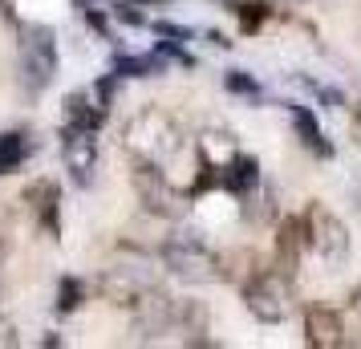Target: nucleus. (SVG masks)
<instances>
[{"label": "nucleus", "mask_w": 361, "mask_h": 349, "mask_svg": "<svg viewBox=\"0 0 361 349\" xmlns=\"http://www.w3.org/2000/svg\"><path fill=\"white\" fill-rule=\"evenodd\" d=\"M118 147L134 166H171L187 147V130L171 110L142 106L126 118V126L118 134Z\"/></svg>", "instance_id": "1"}, {"label": "nucleus", "mask_w": 361, "mask_h": 349, "mask_svg": "<svg viewBox=\"0 0 361 349\" xmlns=\"http://www.w3.org/2000/svg\"><path fill=\"white\" fill-rule=\"evenodd\" d=\"M17 73L20 90L37 98L57 78V33L41 20H17Z\"/></svg>", "instance_id": "2"}, {"label": "nucleus", "mask_w": 361, "mask_h": 349, "mask_svg": "<svg viewBox=\"0 0 361 349\" xmlns=\"http://www.w3.org/2000/svg\"><path fill=\"white\" fill-rule=\"evenodd\" d=\"M159 264L183 284H215L219 281V252L203 244L195 232H171L159 244Z\"/></svg>", "instance_id": "3"}, {"label": "nucleus", "mask_w": 361, "mask_h": 349, "mask_svg": "<svg viewBox=\"0 0 361 349\" xmlns=\"http://www.w3.org/2000/svg\"><path fill=\"white\" fill-rule=\"evenodd\" d=\"M130 187H134V200L138 207L147 212L150 219H163V224H179L187 212H191V191H183L166 166H134L130 171Z\"/></svg>", "instance_id": "4"}, {"label": "nucleus", "mask_w": 361, "mask_h": 349, "mask_svg": "<svg viewBox=\"0 0 361 349\" xmlns=\"http://www.w3.org/2000/svg\"><path fill=\"white\" fill-rule=\"evenodd\" d=\"M240 300H244V309L252 321H260V325H280V321H288L293 313V276H284L276 264L272 268H260L252 281L240 284Z\"/></svg>", "instance_id": "5"}, {"label": "nucleus", "mask_w": 361, "mask_h": 349, "mask_svg": "<svg viewBox=\"0 0 361 349\" xmlns=\"http://www.w3.org/2000/svg\"><path fill=\"white\" fill-rule=\"evenodd\" d=\"M159 281V272L150 268V256L142 252H130L126 260H114L110 268H102V276L94 281L98 288V297L110 305V309H122V313H130L134 300L147 293L150 284Z\"/></svg>", "instance_id": "6"}, {"label": "nucleus", "mask_w": 361, "mask_h": 349, "mask_svg": "<svg viewBox=\"0 0 361 349\" xmlns=\"http://www.w3.org/2000/svg\"><path fill=\"white\" fill-rule=\"evenodd\" d=\"M300 219H305V235H309V256H317L325 268H341L353 252V235L345 228V219L329 212L325 203H309Z\"/></svg>", "instance_id": "7"}, {"label": "nucleus", "mask_w": 361, "mask_h": 349, "mask_svg": "<svg viewBox=\"0 0 361 349\" xmlns=\"http://www.w3.org/2000/svg\"><path fill=\"white\" fill-rule=\"evenodd\" d=\"M61 163H66V175L73 187H94V175H98V130H90V126H69L61 122Z\"/></svg>", "instance_id": "8"}, {"label": "nucleus", "mask_w": 361, "mask_h": 349, "mask_svg": "<svg viewBox=\"0 0 361 349\" xmlns=\"http://www.w3.org/2000/svg\"><path fill=\"white\" fill-rule=\"evenodd\" d=\"M175 300L179 297H175L171 288H163L159 281L150 284L130 309L134 337H138V341H163L166 333H171V325H175Z\"/></svg>", "instance_id": "9"}, {"label": "nucleus", "mask_w": 361, "mask_h": 349, "mask_svg": "<svg viewBox=\"0 0 361 349\" xmlns=\"http://www.w3.org/2000/svg\"><path fill=\"white\" fill-rule=\"evenodd\" d=\"M118 73H106L94 85H82L66 98V122L69 126H90V130H102L106 118H110V106H114V90H118Z\"/></svg>", "instance_id": "10"}, {"label": "nucleus", "mask_w": 361, "mask_h": 349, "mask_svg": "<svg viewBox=\"0 0 361 349\" xmlns=\"http://www.w3.org/2000/svg\"><path fill=\"white\" fill-rule=\"evenodd\" d=\"M272 260H276V268L284 272V276H293L300 272V264H305V256H309V235H305V219L300 216H284L280 212L276 224H272Z\"/></svg>", "instance_id": "11"}, {"label": "nucleus", "mask_w": 361, "mask_h": 349, "mask_svg": "<svg viewBox=\"0 0 361 349\" xmlns=\"http://www.w3.org/2000/svg\"><path fill=\"white\" fill-rule=\"evenodd\" d=\"M300 333L309 349H341L349 345V325H345L341 309L333 305H309L300 317Z\"/></svg>", "instance_id": "12"}, {"label": "nucleus", "mask_w": 361, "mask_h": 349, "mask_svg": "<svg viewBox=\"0 0 361 349\" xmlns=\"http://www.w3.org/2000/svg\"><path fill=\"white\" fill-rule=\"evenodd\" d=\"M20 203L29 207V216L45 240H61V187L53 179H33L20 191Z\"/></svg>", "instance_id": "13"}, {"label": "nucleus", "mask_w": 361, "mask_h": 349, "mask_svg": "<svg viewBox=\"0 0 361 349\" xmlns=\"http://www.w3.org/2000/svg\"><path fill=\"white\" fill-rule=\"evenodd\" d=\"M171 333L179 337V345L187 349H212V309H207V300H175V325Z\"/></svg>", "instance_id": "14"}, {"label": "nucleus", "mask_w": 361, "mask_h": 349, "mask_svg": "<svg viewBox=\"0 0 361 349\" xmlns=\"http://www.w3.org/2000/svg\"><path fill=\"white\" fill-rule=\"evenodd\" d=\"M288 118H293V130H296L300 147L309 150V154H317V159H333V154H337V150H333V142H329V134L321 130V118L312 114L309 106L293 102V106H288Z\"/></svg>", "instance_id": "15"}, {"label": "nucleus", "mask_w": 361, "mask_h": 349, "mask_svg": "<svg viewBox=\"0 0 361 349\" xmlns=\"http://www.w3.org/2000/svg\"><path fill=\"white\" fill-rule=\"evenodd\" d=\"M240 216H244V224H252V228H268V224H276V216H280L276 187L268 183V179H260L252 191H244V195H240Z\"/></svg>", "instance_id": "16"}, {"label": "nucleus", "mask_w": 361, "mask_h": 349, "mask_svg": "<svg viewBox=\"0 0 361 349\" xmlns=\"http://www.w3.org/2000/svg\"><path fill=\"white\" fill-rule=\"evenodd\" d=\"M260 268H264V260L252 248H231V252H224V256H219V281L240 288V284L252 281Z\"/></svg>", "instance_id": "17"}, {"label": "nucleus", "mask_w": 361, "mask_h": 349, "mask_svg": "<svg viewBox=\"0 0 361 349\" xmlns=\"http://www.w3.org/2000/svg\"><path fill=\"white\" fill-rule=\"evenodd\" d=\"M33 154V134L29 130H0V175H17Z\"/></svg>", "instance_id": "18"}, {"label": "nucleus", "mask_w": 361, "mask_h": 349, "mask_svg": "<svg viewBox=\"0 0 361 349\" xmlns=\"http://www.w3.org/2000/svg\"><path fill=\"white\" fill-rule=\"evenodd\" d=\"M260 179H264V175H260V159L240 150V159H235V163L224 171V191L240 200V195H244V191H252V187L260 183Z\"/></svg>", "instance_id": "19"}, {"label": "nucleus", "mask_w": 361, "mask_h": 349, "mask_svg": "<svg viewBox=\"0 0 361 349\" xmlns=\"http://www.w3.org/2000/svg\"><path fill=\"white\" fill-rule=\"evenodd\" d=\"M114 73L118 78H163L166 73V57L159 49L154 53H126L114 61Z\"/></svg>", "instance_id": "20"}, {"label": "nucleus", "mask_w": 361, "mask_h": 349, "mask_svg": "<svg viewBox=\"0 0 361 349\" xmlns=\"http://www.w3.org/2000/svg\"><path fill=\"white\" fill-rule=\"evenodd\" d=\"M85 300H90V284H85L82 276H61V281H57V293H53V309H57L61 317L78 313Z\"/></svg>", "instance_id": "21"}, {"label": "nucleus", "mask_w": 361, "mask_h": 349, "mask_svg": "<svg viewBox=\"0 0 361 349\" xmlns=\"http://www.w3.org/2000/svg\"><path fill=\"white\" fill-rule=\"evenodd\" d=\"M231 13L240 17L244 33H260L264 25H268V17H272V8H268L264 0H235V4H231Z\"/></svg>", "instance_id": "22"}, {"label": "nucleus", "mask_w": 361, "mask_h": 349, "mask_svg": "<svg viewBox=\"0 0 361 349\" xmlns=\"http://www.w3.org/2000/svg\"><path fill=\"white\" fill-rule=\"evenodd\" d=\"M224 90H228V94H235V98L252 102V106H256V102L264 98L260 82H256L252 73H244V69H228V73H224Z\"/></svg>", "instance_id": "23"}, {"label": "nucleus", "mask_w": 361, "mask_h": 349, "mask_svg": "<svg viewBox=\"0 0 361 349\" xmlns=\"http://www.w3.org/2000/svg\"><path fill=\"white\" fill-rule=\"evenodd\" d=\"M20 337H17V325L8 317H0V349H17Z\"/></svg>", "instance_id": "24"}, {"label": "nucleus", "mask_w": 361, "mask_h": 349, "mask_svg": "<svg viewBox=\"0 0 361 349\" xmlns=\"http://www.w3.org/2000/svg\"><path fill=\"white\" fill-rule=\"evenodd\" d=\"M264 4L272 8V17H284V13H296V8H300L305 0H264Z\"/></svg>", "instance_id": "25"}, {"label": "nucleus", "mask_w": 361, "mask_h": 349, "mask_svg": "<svg viewBox=\"0 0 361 349\" xmlns=\"http://www.w3.org/2000/svg\"><path fill=\"white\" fill-rule=\"evenodd\" d=\"M73 4H78V8H110L114 0H73Z\"/></svg>", "instance_id": "26"}, {"label": "nucleus", "mask_w": 361, "mask_h": 349, "mask_svg": "<svg viewBox=\"0 0 361 349\" xmlns=\"http://www.w3.org/2000/svg\"><path fill=\"white\" fill-rule=\"evenodd\" d=\"M41 345H45V349H57V345H66V337H57V333H45V337H41Z\"/></svg>", "instance_id": "27"}, {"label": "nucleus", "mask_w": 361, "mask_h": 349, "mask_svg": "<svg viewBox=\"0 0 361 349\" xmlns=\"http://www.w3.org/2000/svg\"><path fill=\"white\" fill-rule=\"evenodd\" d=\"M353 138H357V142H361V102H357V106H353Z\"/></svg>", "instance_id": "28"}, {"label": "nucleus", "mask_w": 361, "mask_h": 349, "mask_svg": "<svg viewBox=\"0 0 361 349\" xmlns=\"http://www.w3.org/2000/svg\"><path fill=\"white\" fill-rule=\"evenodd\" d=\"M349 305H353V309H357V317H361V281H357V288L349 293Z\"/></svg>", "instance_id": "29"}, {"label": "nucleus", "mask_w": 361, "mask_h": 349, "mask_svg": "<svg viewBox=\"0 0 361 349\" xmlns=\"http://www.w3.org/2000/svg\"><path fill=\"white\" fill-rule=\"evenodd\" d=\"M0 13H4V17H8L13 25H17V17H13V0H0Z\"/></svg>", "instance_id": "30"}, {"label": "nucleus", "mask_w": 361, "mask_h": 349, "mask_svg": "<svg viewBox=\"0 0 361 349\" xmlns=\"http://www.w3.org/2000/svg\"><path fill=\"white\" fill-rule=\"evenodd\" d=\"M4 256H8V235L0 232V264H4Z\"/></svg>", "instance_id": "31"}, {"label": "nucleus", "mask_w": 361, "mask_h": 349, "mask_svg": "<svg viewBox=\"0 0 361 349\" xmlns=\"http://www.w3.org/2000/svg\"><path fill=\"white\" fill-rule=\"evenodd\" d=\"M150 4H175V0H138V8H150Z\"/></svg>", "instance_id": "32"}, {"label": "nucleus", "mask_w": 361, "mask_h": 349, "mask_svg": "<svg viewBox=\"0 0 361 349\" xmlns=\"http://www.w3.org/2000/svg\"><path fill=\"white\" fill-rule=\"evenodd\" d=\"M349 345H361V329H357V333H349Z\"/></svg>", "instance_id": "33"}, {"label": "nucleus", "mask_w": 361, "mask_h": 349, "mask_svg": "<svg viewBox=\"0 0 361 349\" xmlns=\"http://www.w3.org/2000/svg\"><path fill=\"white\" fill-rule=\"evenodd\" d=\"M215 4H228V8H231V4H235V0H215Z\"/></svg>", "instance_id": "34"}]
</instances>
